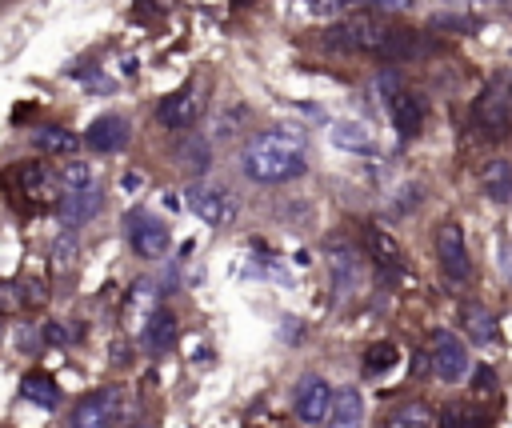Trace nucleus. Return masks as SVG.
<instances>
[{
    "instance_id": "nucleus-1",
    "label": "nucleus",
    "mask_w": 512,
    "mask_h": 428,
    "mask_svg": "<svg viewBox=\"0 0 512 428\" xmlns=\"http://www.w3.org/2000/svg\"><path fill=\"white\" fill-rule=\"evenodd\" d=\"M240 168H244V176H252L256 184H284V180H296V176H304V168H308V160H304V140H300L296 132H288V128L264 132V136H256V140L244 148Z\"/></svg>"
},
{
    "instance_id": "nucleus-2",
    "label": "nucleus",
    "mask_w": 512,
    "mask_h": 428,
    "mask_svg": "<svg viewBox=\"0 0 512 428\" xmlns=\"http://www.w3.org/2000/svg\"><path fill=\"white\" fill-rule=\"evenodd\" d=\"M388 36H392V24H384V20H376V16H352V20H344V24H336V28L324 32V40H328L332 48H344V52H372V56L384 52Z\"/></svg>"
},
{
    "instance_id": "nucleus-3",
    "label": "nucleus",
    "mask_w": 512,
    "mask_h": 428,
    "mask_svg": "<svg viewBox=\"0 0 512 428\" xmlns=\"http://www.w3.org/2000/svg\"><path fill=\"white\" fill-rule=\"evenodd\" d=\"M184 196H188V208H192L204 224H212V228H228V224L236 220V200H232V192H228L224 184L192 180Z\"/></svg>"
},
{
    "instance_id": "nucleus-4",
    "label": "nucleus",
    "mask_w": 512,
    "mask_h": 428,
    "mask_svg": "<svg viewBox=\"0 0 512 428\" xmlns=\"http://www.w3.org/2000/svg\"><path fill=\"white\" fill-rule=\"evenodd\" d=\"M124 224H128V244H132V252L136 256H144V260H156V256H164L168 252V224L160 220V216H152L148 208H132L128 216H124Z\"/></svg>"
},
{
    "instance_id": "nucleus-5",
    "label": "nucleus",
    "mask_w": 512,
    "mask_h": 428,
    "mask_svg": "<svg viewBox=\"0 0 512 428\" xmlns=\"http://www.w3.org/2000/svg\"><path fill=\"white\" fill-rule=\"evenodd\" d=\"M116 420H120V388L108 384V388H96L76 400L68 428H112Z\"/></svg>"
},
{
    "instance_id": "nucleus-6",
    "label": "nucleus",
    "mask_w": 512,
    "mask_h": 428,
    "mask_svg": "<svg viewBox=\"0 0 512 428\" xmlns=\"http://www.w3.org/2000/svg\"><path fill=\"white\" fill-rule=\"evenodd\" d=\"M472 120L488 132V136H508L512 132V84H492L476 96L472 104Z\"/></svg>"
},
{
    "instance_id": "nucleus-7",
    "label": "nucleus",
    "mask_w": 512,
    "mask_h": 428,
    "mask_svg": "<svg viewBox=\"0 0 512 428\" xmlns=\"http://www.w3.org/2000/svg\"><path fill=\"white\" fill-rule=\"evenodd\" d=\"M436 256H440V268L448 272V280H468L472 276V260H468V244H464V228L456 220H444L436 228Z\"/></svg>"
},
{
    "instance_id": "nucleus-8",
    "label": "nucleus",
    "mask_w": 512,
    "mask_h": 428,
    "mask_svg": "<svg viewBox=\"0 0 512 428\" xmlns=\"http://www.w3.org/2000/svg\"><path fill=\"white\" fill-rule=\"evenodd\" d=\"M432 368H436V376L448 380V384H456V380L468 376V352H464V340L452 336L448 328H436V332H432Z\"/></svg>"
},
{
    "instance_id": "nucleus-9",
    "label": "nucleus",
    "mask_w": 512,
    "mask_h": 428,
    "mask_svg": "<svg viewBox=\"0 0 512 428\" xmlns=\"http://www.w3.org/2000/svg\"><path fill=\"white\" fill-rule=\"evenodd\" d=\"M128 140H132V124H128L120 112H104V116H96V120L84 128V144H88L92 152H104V156L124 152Z\"/></svg>"
},
{
    "instance_id": "nucleus-10",
    "label": "nucleus",
    "mask_w": 512,
    "mask_h": 428,
    "mask_svg": "<svg viewBox=\"0 0 512 428\" xmlns=\"http://www.w3.org/2000/svg\"><path fill=\"white\" fill-rule=\"evenodd\" d=\"M8 180L16 184V192H20L28 204H56V200H60V184H56V176H48V168L36 164V160L20 164Z\"/></svg>"
},
{
    "instance_id": "nucleus-11",
    "label": "nucleus",
    "mask_w": 512,
    "mask_h": 428,
    "mask_svg": "<svg viewBox=\"0 0 512 428\" xmlns=\"http://www.w3.org/2000/svg\"><path fill=\"white\" fill-rule=\"evenodd\" d=\"M292 404H296V416H300L304 424H320V420L328 416V404H332L328 380H324V376H300Z\"/></svg>"
},
{
    "instance_id": "nucleus-12",
    "label": "nucleus",
    "mask_w": 512,
    "mask_h": 428,
    "mask_svg": "<svg viewBox=\"0 0 512 428\" xmlns=\"http://www.w3.org/2000/svg\"><path fill=\"white\" fill-rule=\"evenodd\" d=\"M156 116H160V124H164V128H172V132H184V128H192V124H196V116H200L196 84H188V88H180V92H168V96L160 100Z\"/></svg>"
},
{
    "instance_id": "nucleus-13",
    "label": "nucleus",
    "mask_w": 512,
    "mask_h": 428,
    "mask_svg": "<svg viewBox=\"0 0 512 428\" xmlns=\"http://www.w3.org/2000/svg\"><path fill=\"white\" fill-rule=\"evenodd\" d=\"M100 208H104V192H100L96 184H92V188H80V192H64V196L56 200V216H60L64 228L88 224Z\"/></svg>"
},
{
    "instance_id": "nucleus-14",
    "label": "nucleus",
    "mask_w": 512,
    "mask_h": 428,
    "mask_svg": "<svg viewBox=\"0 0 512 428\" xmlns=\"http://www.w3.org/2000/svg\"><path fill=\"white\" fill-rule=\"evenodd\" d=\"M364 248H368V260L380 264V268H400V260H404L400 240L388 228H380V224H368L364 228Z\"/></svg>"
},
{
    "instance_id": "nucleus-15",
    "label": "nucleus",
    "mask_w": 512,
    "mask_h": 428,
    "mask_svg": "<svg viewBox=\"0 0 512 428\" xmlns=\"http://www.w3.org/2000/svg\"><path fill=\"white\" fill-rule=\"evenodd\" d=\"M324 420H328V428H360V420H364V400H360V392H356V388H336Z\"/></svg>"
},
{
    "instance_id": "nucleus-16",
    "label": "nucleus",
    "mask_w": 512,
    "mask_h": 428,
    "mask_svg": "<svg viewBox=\"0 0 512 428\" xmlns=\"http://www.w3.org/2000/svg\"><path fill=\"white\" fill-rule=\"evenodd\" d=\"M388 108H392V124H396L400 140H412V136L424 128V100H420L416 92H400Z\"/></svg>"
},
{
    "instance_id": "nucleus-17",
    "label": "nucleus",
    "mask_w": 512,
    "mask_h": 428,
    "mask_svg": "<svg viewBox=\"0 0 512 428\" xmlns=\"http://www.w3.org/2000/svg\"><path fill=\"white\" fill-rule=\"evenodd\" d=\"M176 332H180V324H176V316H172L168 308H152V316L144 320V344H148L152 352L176 348Z\"/></svg>"
},
{
    "instance_id": "nucleus-18",
    "label": "nucleus",
    "mask_w": 512,
    "mask_h": 428,
    "mask_svg": "<svg viewBox=\"0 0 512 428\" xmlns=\"http://www.w3.org/2000/svg\"><path fill=\"white\" fill-rule=\"evenodd\" d=\"M328 136H332V144H336V148H348V152H372V148H376L372 128H368V124H360V120H336Z\"/></svg>"
},
{
    "instance_id": "nucleus-19",
    "label": "nucleus",
    "mask_w": 512,
    "mask_h": 428,
    "mask_svg": "<svg viewBox=\"0 0 512 428\" xmlns=\"http://www.w3.org/2000/svg\"><path fill=\"white\" fill-rule=\"evenodd\" d=\"M360 256L348 248V244H332V284L348 296V288H356L360 284Z\"/></svg>"
},
{
    "instance_id": "nucleus-20",
    "label": "nucleus",
    "mask_w": 512,
    "mask_h": 428,
    "mask_svg": "<svg viewBox=\"0 0 512 428\" xmlns=\"http://www.w3.org/2000/svg\"><path fill=\"white\" fill-rule=\"evenodd\" d=\"M20 396L32 400L36 408H56L60 404V384L48 376V372H28L20 380Z\"/></svg>"
},
{
    "instance_id": "nucleus-21",
    "label": "nucleus",
    "mask_w": 512,
    "mask_h": 428,
    "mask_svg": "<svg viewBox=\"0 0 512 428\" xmlns=\"http://www.w3.org/2000/svg\"><path fill=\"white\" fill-rule=\"evenodd\" d=\"M176 160H180L188 172H208V164H212V148H208L204 136L184 132V136L176 140Z\"/></svg>"
},
{
    "instance_id": "nucleus-22",
    "label": "nucleus",
    "mask_w": 512,
    "mask_h": 428,
    "mask_svg": "<svg viewBox=\"0 0 512 428\" xmlns=\"http://www.w3.org/2000/svg\"><path fill=\"white\" fill-rule=\"evenodd\" d=\"M32 144H36L40 152H48V156H68V152H76L80 136H76V132H68V128L48 124V128H36V132H32Z\"/></svg>"
},
{
    "instance_id": "nucleus-23",
    "label": "nucleus",
    "mask_w": 512,
    "mask_h": 428,
    "mask_svg": "<svg viewBox=\"0 0 512 428\" xmlns=\"http://www.w3.org/2000/svg\"><path fill=\"white\" fill-rule=\"evenodd\" d=\"M460 324H464V332H468L476 344H492V340H496V320H492L488 308H480V304H460Z\"/></svg>"
},
{
    "instance_id": "nucleus-24",
    "label": "nucleus",
    "mask_w": 512,
    "mask_h": 428,
    "mask_svg": "<svg viewBox=\"0 0 512 428\" xmlns=\"http://www.w3.org/2000/svg\"><path fill=\"white\" fill-rule=\"evenodd\" d=\"M480 184L492 200H512V164L508 160H488L480 168Z\"/></svg>"
},
{
    "instance_id": "nucleus-25",
    "label": "nucleus",
    "mask_w": 512,
    "mask_h": 428,
    "mask_svg": "<svg viewBox=\"0 0 512 428\" xmlns=\"http://www.w3.org/2000/svg\"><path fill=\"white\" fill-rule=\"evenodd\" d=\"M436 424L440 428H488V412L476 404H448Z\"/></svg>"
},
{
    "instance_id": "nucleus-26",
    "label": "nucleus",
    "mask_w": 512,
    "mask_h": 428,
    "mask_svg": "<svg viewBox=\"0 0 512 428\" xmlns=\"http://www.w3.org/2000/svg\"><path fill=\"white\" fill-rule=\"evenodd\" d=\"M432 408L424 404V400H408V404H400L392 416H388V424L384 428H432Z\"/></svg>"
},
{
    "instance_id": "nucleus-27",
    "label": "nucleus",
    "mask_w": 512,
    "mask_h": 428,
    "mask_svg": "<svg viewBox=\"0 0 512 428\" xmlns=\"http://www.w3.org/2000/svg\"><path fill=\"white\" fill-rule=\"evenodd\" d=\"M400 360V352H396V344L392 340H380V344H372L368 352H364V376H380V372H388L392 364Z\"/></svg>"
},
{
    "instance_id": "nucleus-28",
    "label": "nucleus",
    "mask_w": 512,
    "mask_h": 428,
    "mask_svg": "<svg viewBox=\"0 0 512 428\" xmlns=\"http://www.w3.org/2000/svg\"><path fill=\"white\" fill-rule=\"evenodd\" d=\"M428 28L432 32H480V20L456 16V12H436V16H428Z\"/></svg>"
},
{
    "instance_id": "nucleus-29",
    "label": "nucleus",
    "mask_w": 512,
    "mask_h": 428,
    "mask_svg": "<svg viewBox=\"0 0 512 428\" xmlns=\"http://www.w3.org/2000/svg\"><path fill=\"white\" fill-rule=\"evenodd\" d=\"M76 256H80V244H76V236H60V240L52 244V252H48V260H52V272H68V268L76 264Z\"/></svg>"
},
{
    "instance_id": "nucleus-30",
    "label": "nucleus",
    "mask_w": 512,
    "mask_h": 428,
    "mask_svg": "<svg viewBox=\"0 0 512 428\" xmlns=\"http://www.w3.org/2000/svg\"><path fill=\"white\" fill-rule=\"evenodd\" d=\"M372 88H376V96H380L384 104H392V100L404 92V84H400V68H380L376 80H372Z\"/></svg>"
},
{
    "instance_id": "nucleus-31",
    "label": "nucleus",
    "mask_w": 512,
    "mask_h": 428,
    "mask_svg": "<svg viewBox=\"0 0 512 428\" xmlns=\"http://www.w3.org/2000/svg\"><path fill=\"white\" fill-rule=\"evenodd\" d=\"M68 192H80V188H92V168L88 164H60V176H56Z\"/></svg>"
},
{
    "instance_id": "nucleus-32",
    "label": "nucleus",
    "mask_w": 512,
    "mask_h": 428,
    "mask_svg": "<svg viewBox=\"0 0 512 428\" xmlns=\"http://www.w3.org/2000/svg\"><path fill=\"white\" fill-rule=\"evenodd\" d=\"M24 308V288L16 280H0V316H12Z\"/></svg>"
},
{
    "instance_id": "nucleus-33",
    "label": "nucleus",
    "mask_w": 512,
    "mask_h": 428,
    "mask_svg": "<svg viewBox=\"0 0 512 428\" xmlns=\"http://www.w3.org/2000/svg\"><path fill=\"white\" fill-rule=\"evenodd\" d=\"M304 8H308L312 16H336V12L348 8V0H304Z\"/></svg>"
},
{
    "instance_id": "nucleus-34",
    "label": "nucleus",
    "mask_w": 512,
    "mask_h": 428,
    "mask_svg": "<svg viewBox=\"0 0 512 428\" xmlns=\"http://www.w3.org/2000/svg\"><path fill=\"white\" fill-rule=\"evenodd\" d=\"M40 336H44L48 344H68V340H72V332H68L60 320H48V324L40 328Z\"/></svg>"
},
{
    "instance_id": "nucleus-35",
    "label": "nucleus",
    "mask_w": 512,
    "mask_h": 428,
    "mask_svg": "<svg viewBox=\"0 0 512 428\" xmlns=\"http://www.w3.org/2000/svg\"><path fill=\"white\" fill-rule=\"evenodd\" d=\"M416 204H420V184H408V188H404V200H396V208L408 212V208H416Z\"/></svg>"
},
{
    "instance_id": "nucleus-36",
    "label": "nucleus",
    "mask_w": 512,
    "mask_h": 428,
    "mask_svg": "<svg viewBox=\"0 0 512 428\" xmlns=\"http://www.w3.org/2000/svg\"><path fill=\"white\" fill-rule=\"evenodd\" d=\"M472 384H476V392H480V396H488V392H492V368H476Z\"/></svg>"
},
{
    "instance_id": "nucleus-37",
    "label": "nucleus",
    "mask_w": 512,
    "mask_h": 428,
    "mask_svg": "<svg viewBox=\"0 0 512 428\" xmlns=\"http://www.w3.org/2000/svg\"><path fill=\"white\" fill-rule=\"evenodd\" d=\"M376 4H380V8H408L412 0H376Z\"/></svg>"
},
{
    "instance_id": "nucleus-38",
    "label": "nucleus",
    "mask_w": 512,
    "mask_h": 428,
    "mask_svg": "<svg viewBox=\"0 0 512 428\" xmlns=\"http://www.w3.org/2000/svg\"><path fill=\"white\" fill-rule=\"evenodd\" d=\"M364 4H376V0H348V8H364Z\"/></svg>"
},
{
    "instance_id": "nucleus-39",
    "label": "nucleus",
    "mask_w": 512,
    "mask_h": 428,
    "mask_svg": "<svg viewBox=\"0 0 512 428\" xmlns=\"http://www.w3.org/2000/svg\"><path fill=\"white\" fill-rule=\"evenodd\" d=\"M132 428H152V424H132Z\"/></svg>"
}]
</instances>
